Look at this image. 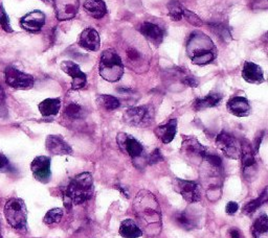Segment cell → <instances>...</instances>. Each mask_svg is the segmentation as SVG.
<instances>
[{
	"label": "cell",
	"instance_id": "obj_1",
	"mask_svg": "<svg viewBox=\"0 0 268 238\" xmlns=\"http://www.w3.org/2000/svg\"><path fill=\"white\" fill-rule=\"evenodd\" d=\"M133 211L143 233L149 237L159 235L163 216L157 198L149 190L143 189L133 199Z\"/></svg>",
	"mask_w": 268,
	"mask_h": 238
},
{
	"label": "cell",
	"instance_id": "obj_2",
	"mask_svg": "<svg viewBox=\"0 0 268 238\" xmlns=\"http://www.w3.org/2000/svg\"><path fill=\"white\" fill-rule=\"evenodd\" d=\"M200 181L205 194L211 202H216L222 194L223 183V165L219 156L214 153H206L200 164Z\"/></svg>",
	"mask_w": 268,
	"mask_h": 238
},
{
	"label": "cell",
	"instance_id": "obj_3",
	"mask_svg": "<svg viewBox=\"0 0 268 238\" xmlns=\"http://www.w3.org/2000/svg\"><path fill=\"white\" fill-rule=\"evenodd\" d=\"M63 203L66 209L74 205L86 203L94 195V176L90 173H82L73 178L62 189Z\"/></svg>",
	"mask_w": 268,
	"mask_h": 238
},
{
	"label": "cell",
	"instance_id": "obj_4",
	"mask_svg": "<svg viewBox=\"0 0 268 238\" xmlns=\"http://www.w3.org/2000/svg\"><path fill=\"white\" fill-rule=\"evenodd\" d=\"M187 53L193 64L203 66L216 59L218 51L211 38L200 32H194L187 43Z\"/></svg>",
	"mask_w": 268,
	"mask_h": 238
},
{
	"label": "cell",
	"instance_id": "obj_5",
	"mask_svg": "<svg viewBox=\"0 0 268 238\" xmlns=\"http://www.w3.org/2000/svg\"><path fill=\"white\" fill-rule=\"evenodd\" d=\"M125 44L126 47L124 51L128 67L132 69L136 73H143L147 71L151 57L149 55V47L145 40L139 39L134 35V40H126Z\"/></svg>",
	"mask_w": 268,
	"mask_h": 238
},
{
	"label": "cell",
	"instance_id": "obj_6",
	"mask_svg": "<svg viewBox=\"0 0 268 238\" xmlns=\"http://www.w3.org/2000/svg\"><path fill=\"white\" fill-rule=\"evenodd\" d=\"M98 73L109 83H116L122 79L124 74V64L116 50L106 49L102 52L98 64Z\"/></svg>",
	"mask_w": 268,
	"mask_h": 238
},
{
	"label": "cell",
	"instance_id": "obj_7",
	"mask_svg": "<svg viewBox=\"0 0 268 238\" xmlns=\"http://www.w3.org/2000/svg\"><path fill=\"white\" fill-rule=\"evenodd\" d=\"M4 216L7 222L18 231H25L27 225V210L24 199L12 197L4 205Z\"/></svg>",
	"mask_w": 268,
	"mask_h": 238
},
{
	"label": "cell",
	"instance_id": "obj_8",
	"mask_svg": "<svg viewBox=\"0 0 268 238\" xmlns=\"http://www.w3.org/2000/svg\"><path fill=\"white\" fill-rule=\"evenodd\" d=\"M154 118V110L151 106L131 107L124 112L122 119L130 127L146 128Z\"/></svg>",
	"mask_w": 268,
	"mask_h": 238
},
{
	"label": "cell",
	"instance_id": "obj_9",
	"mask_svg": "<svg viewBox=\"0 0 268 238\" xmlns=\"http://www.w3.org/2000/svg\"><path fill=\"white\" fill-rule=\"evenodd\" d=\"M256 152L251 143L243 139L241 141V160H242V175L248 182H254L258 175V165L255 158Z\"/></svg>",
	"mask_w": 268,
	"mask_h": 238
},
{
	"label": "cell",
	"instance_id": "obj_10",
	"mask_svg": "<svg viewBox=\"0 0 268 238\" xmlns=\"http://www.w3.org/2000/svg\"><path fill=\"white\" fill-rule=\"evenodd\" d=\"M208 153L205 147L194 137L183 138L181 144V155L190 164L200 165Z\"/></svg>",
	"mask_w": 268,
	"mask_h": 238
},
{
	"label": "cell",
	"instance_id": "obj_11",
	"mask_svg": "<svg viewBox=\"0 0 268 238\" xmlns=\"http://www.w3.org/2000/svg\"><path fill=\"white\" fill-rule=\"evenodd\" d=\"M173 188L189 204H194L201 201V188L195 181L182 179H173Z\"/></svg>",
	"mask_w": 268,
	"mask_h": 238
},
{
	"label": "cell",
	"instance_id": "obj_12",
	"mask_svg": "<svg viewBox=\"0 0 268 238\" xmlns=\"http://www.w3.org/2000/svg\"><path fill=\"white\" fill-rule=\"evenodd\" d=\"M216 145L224 153L225 157L233 160L240 159L241 141H239L233 135L225 132V130H222L221 133L218 134L216 138Z\"/></svg>",
	"mask_w": 268,
	"mask_h": 238
},
{
	"label": "cell",
	"instance_id": "obj_13",
	"mask_svg": "<svg viewBox=\"0 0 268 238\" xmlns=\"http://www.w3.org/2000/svg\"><path fill=\"white\" fill-rule=\"evenodd\" d=\"M5 83L10 87L18 90H26L33 88L35 80L30 74L18 70L14 66L5 68Z\"/></svg>",
	"mask_w": 268,
	"mask_h": 238
},
{
	"label": "cell",
	"instance_id": "obj_14",
	"mask_svg": "<svg viewBox=\"0 0 268 238\" xmlns=\"http://www.w3.org/2000/svg\"><path fill=\"white\" fill-rule=\"evenodd\" d=\"M117 141L120 149L133 160L140 159L144 156L145 150L143 144L139 140H136L134 137L126 133H120L117 137Z\"/></svg>",
	"mask_w": 268,
	"mask_h": 238
},
{
	"label": "cell",
	"instance_id": "obj_15",
	"mask_svg": "<svg viewBox=\"0 0 268 238\" xmlns=\"http://www.w3.org/2000/svg\"><path fill=\"white\" fill-rule=\"evenodd\" d=\"M34 178L43 184L49 183L51 176L50 172V158L47 156L36 157L30 164Z\"/></svg>",
	"mask_w": 268,
	"mask_h": 238
},
{
	"label": "cell",
	"instance_id": "obj_16",
	"mask_svg": "<svg viewBox=\"0 0 268 238\" xmlns=\"http://www.w3.org/2000/svg\"><path fill=\"white\" fill-rule=\"evenodd\" d=\"M56 16L59 21L73 19L79 11V0H53Z\"/></svg>",
	"mask_w": 268,
	"mask_h": 238
},
{
	"label": "cell",
	"instance_id": "obj_17",
	"mask_svg": "<svg viewBox=\"0 0 268 238\" xmlns=\"http://www.w3.org/2000/svg\"><path fill=\"white\" fill-rule=\"evenodd\" d=\"M61 69L73 79V90H80L86 86L87 76L81 70L78 64L72 62V61H64V62L61 63Z\"/></svg>",
	"mask_w": 268,
	"mask_h": 238
},
{
	"label": "cell",
	"instance_id": "obj_18",
	"mask_svg": "<svg viewBox=\"0 0 268 238\" xmlns=\"http://www.w3.org/2000/svg\"><path fill=\"white\" fill-rule=\"evenodd\" d=\"M45 147H47L49 153L55 156H67L73 153L72 147L61 136H48L47 141H45Z\"/></svg>",
	"mask_w": 268,
	"mask_h": 238
},
{
	"label": "cell",
	"instance_id": "obj_19",
	"mask_svg": "<svg viewBox=\"0 0 268 238\" xmlns=\"http://www.w3.org/2000/svg\"><path fill=\"white\" fill-rule=\"evenodd\" d=\"M44 24L45 15L41 11L30 12L20 20V25L29 33H39Z\"/></svg>",
	"mask_w": 268,
	"mask_h": 238
},
{
	"label": "cell",
	"instance_id": "obj_20",
	"mask_svg": "<svg viewBox=\"0 0 268 238\" xmlns=\"http://www.w3.org/2000/svg\"><path fill=\"white\" fill-rule=\"evenodd\" d=\"M140 32L144 36L145 39L149 41L152 45H154L155 47H158L164 41L165 30L159 25L155 24V23L144 22L141 26Z\"/></svg>",
	"mask_w": 268,
	"mask_h": 238
},
{
	"label": "cell",
	"instance_id": "obj_21",
	"mask_svg": "<svg viewBox=\"0 0 268 238\" xmlns=\"http://www.w3.org/2000/svg\"><path fill=\"white\" fill-rule=\"evenodd\" d=\"M228 112L237 117H246L251 112L249 102L245 97L236 96L229 99L226 104Z\"/></svg>",
	"mask_w": 268,
	"mask_h": 238
},
{
	"label": "cell",
	"instance_id": "obj_22",
	"mask_svg": "<svg viewBox=\"0 0 268 238\" xmlns=\"http://www.w3.org/2000/svg\"><path fill=\"white\" fill-rule=\"evenodd\" d=\"M79 44L82 48L90 51H97L101 47V39L98 33L95 28L88 27L84 29L79 39Z\"/></svg>",
	"mask_w": 268,
	"mask_h": 238
},
{
	"label": "cell",
	"instance_id": "obj_23",
	"mask_svg": "<svg viewBox=\"0 0 268 238\" xmlns=\"http://www.w3.org/2000/svg\"><path fill=\"white\" fill-rule=\"evenodd\" d=\"M242 78L249 84H262L264 73L262 68L252 62H245L242 69Z\"/></svg>",
	"mask_w": 268,
	"mask_h": 238
},
{
	"label": "cell",
	"instance_id": "obj_24",
	"mask_svg": "<svg viewBox=\"0 0 268 238\" xmlns=\"http://www.w3.org/2000/svg\"><path fill=\"white\" fill-rule=\"evenodd\" d=\"M176 133H177V120L176 119H171L167 124L159 126L154 130V134L165 144L172 142Z\"/></svg>",
	"mask_w": 268,
	"mask_h": 238
},
{
	"label": "cell",
	"instance_id": "obj_25",
	"mask_svg": "<svg viewBox=\"0 0 268 238\" xmlns=\"http://www.w3.org/2000/svg\"><path fill=\"white\" fill-rule=\"evenodd\" d=\"M84 10L96 19H101L107 14V6L104 0H86L84 2Z\"/></svg>",
	"mask_w": 268,
	"mask_h": 238
},
{
	"label": "cell",
	"instance_id": "obj_26",
	"mask_svg": "<svg viewBox=\"0 0 268 238\" xmlns=\"http://www.w3.org/2000/svg\"><path fill=\"white\" fill-rule=\"evenodd\" d=\"M222 101V95L219 93H210L202 98H196L193 103L195 111H202L218 106Z\"/></svg>",
	"mask_w": 268,
	"mask_h": 238
},
{
	"label": "cell",
	"instance_id": "obj_27",
	"mask_svg": "<svg viewBox=\"0 0 268 238\" xmlns=\"http://www.w3.org/2000/svg\"><path fill=\"white\" fill-rule=\"evenodd\" d=\"M175 220H176V222H177V225L179 227H181L185 230H188V231L197 228V226H198L197 216L189 210L178 212L175 216Z\"/></svg>",
	"mask_w": 268,
	"mask_h": 238
},
{
	"label": "cell",
	"instance_id": "obj_28",
	"mask_svg": "<svg viewBox=\"0 0 268 238\" xmlns=\"http://www.w3.org/2000/svg\"><path fill=\"white\" fill-rule=\"evenodd\" d=\"M140 226L133 219H124L120 226V235L124 238H139L143 236Z\"/></svg>",
	"mask_w": 268,
	"mask_h": 238
},
{
	"label": "cell",
	"instance_id": "obj_29",
	"mask_svg": "<svg viewBox=\"0 0 268 238\" xmlns=\"http://www.w3.org/2000/svg\"><path fill=\"white\" fill-rule=\"evenodd\" d=\"M42 116L49 117L56 116L61 108V99L60 98H47L41 102L38 106Z\"/></svg>",
	"mask_w": 268,
	"mask_h": 238
},
{
	"label": "cell",
	"instance_id": "obj_30",
	"mask_svg": "<svg viewBox=\"0 0 268 238\" xmlns=\"http://www.w3.org/2000/svg\"><path fill=\"white\" fill-rule=\"evenodd\" d=\"M267 198H268V193H267V187H265L261 193V195H260L257 198L248 202L243 207L242 209L243 214H245V216H252V214H254L260 208V207L267 202Z\"/></svg>",
	"mask_w": 268,
	"mask_h": 238
},
{
	"label": "cell",
	"instance_id": "obj_31",
	"mask_svg": "<svg viewBox=\"0 0 268 238\" xmlns=\"http://www.w3.org/2000/svg\"><path fill=\"white\" fill-rule=\"evenodd\" d=\"M251 232L255 238H268V217L266 214H262L255 220Z\"/></svg>",
	"mask_w": 268,
	"mask_h": 238
},
{
	"label": "cell",
	"instance_id": "obj_32",
	"mask_svg": "<svg viewBox=\"0 0 268 238\" xmlns=\"http://www.w3.org/2000/svg\"><path fill=\"white\" fill-rule=\"evenodd\" d=\"M97 104L107 111H113L120 108L121 103L117 97L112 95L102 94L97 97Z\"/></svg>",
	"mask_w": 268,
	"mask_h": 238
},
{
	"label": "cell",
	"instance_id": "obj_33",
	"mask_svg": "<svg viewBox=\"0 0 268 238\" xmlns=\"http://www.w3.org/2000/svg\"><path fill=\"white\" fill-rule=\"evenodd\" d=\"M167 6L168 11H169L170 17L173 21H179L182 19L183 11H185L186 7L183 6L178 0H171Z\"/></svg>",
	"mask_w": 268,
	"mask_h": 238
},
{
	"label": "cell",
	"instance_id": "obj_34",
	"mask_svg": "<svg viewBox=\"0 0 268 238\" xmlns=\"http://www.w3.org/2000/svg\"><path fill=\"white\" fill-rule=\"evenodd\" d=\"M65 116L70 119H81L84 116V109L78 104L72 103L65 108Z\"/></svg>",
	"mask_w": 268,
	"mask_h": 238
},
{
	"label": "cell",
	"instance_id": "obj_35",
	"mask_svg": "<svg viewBox=\"0 0 268 238\" xmlns=\"http://www.w3.org/2000/svg\"><path fill=\"white\" fill-rule=\"evenodd\" d=\"M64 211L62 208H53L49 210L43 218L44 224L47 225H52V224H58V222L61 221L63 217Z\"/></svg>",
	"mask_w": 268,
	"mask_h": 238
},
{
	"label": "cell",
	"instance_id": "obj_36",
	"mask_svg": "<svg viewBox=\"0 0 268 238\" xmlns=\"http://www.w3.org/2000/svg\"><path fill=\"white\" fill-rule=\"evenodd\" d=\"M0 26L6 33H13V29L10 24V18L4 11L3 5L0 3Z\"/></svg>",
	"mask_w": 268,
	"mask_h": 238
},
{
	"label": "cell",
	"instance_id": "obj_37",
	"mask_svg": "<svg viewBox=\"0 0 268 238\" xmlns=\"http://www.w3.org/2000/svg\"><path fill=\"white\" fill-rule=\"evenodd\" d=\"M182 18L187 19V21L190 22L192 25H195V26L202 25V20L199 18L196 14H194L193 12H191L187 9H185V11H183Z\"/></svg>",
	"mask_w": 268,
	"mask_h": 238
},
{
	"label": "cell",
	"instance_id": "obj_38",
	"mask_svg": "<svg viewBox=\"0 0 268 238\" xmlns=\"http://www.w3.org/2000/svg\"><path fill=\"white\" fill-rule=\"evenodd\" d=\"M162 161H164V157L162 155V152H160V151L158 149H156V150L153 151V152L148 157L147 162L150 165H154L156 163L162 162Z\"/></svg>",
	"mask_w": 268,
	"mask_h": 238
},
{
	"label": "cell",
	"instance_id": "obj_39",
	"mask_svg": "<svg viewBox=\"0 0 268 238\" xmlns=\"http://www.w3.org/2000/svg\"><path fill=\"white\" fill-rule=\"evenodd\" d=\"M13 166L11 165L9 159H7L3 153H0V173L12 172Z\"/></svg>",
	"mask_w": 268,
	"mask_h": 238
},
{
	"label": "cell",
	"instance_id": "obj_40",
	"mask_svg": "<svg viewBox=\"0 0 268 238\" xmlns=\"http://www.w3.org/2000/svg\"><path fill=\"white\" fill-rule=\"evenodd\" d=\"M7 115V108L5 103V92L0 86V117H5Z\"/></svg>",
	"mask_w": 268,
	"mask_h": 238
},
{
	"label": "cell",
	"instance_id": "obj_41",
	"mask_svg": "<svg viewBox=\"0 0 268 238\" xmlns=\"http://www.w3.org/2000/svg\"><path fill=\"white\" fill-rule=\"evenodd\" d=\"M213 32L215 33L217 36H220V37H223V39L227 40V37L229 36V33L228 30L225 26L223 25H220V24H216L215 27L213 28Z\"/></svg>",
	"mask_w": 268,
	"mask_h": 238
},
{
	"label": "cell",
	"instance_id": "obj_42",
	"mask_svg": "<svg viewBox=\"0 0 268 238\" xmlns=\"http://www.w3.org/2000/svg\"><path fill=\"white\" fill-rule=\"evenodd\" d=\"M239 209V205L237 204L236 202H229L227 203L226 207H225V212L227 216H234V214L238 211Z\"/></svg>",
	"mask_w": 268,
	"mask_h": 238
},
{
	"label": "cell",
	"instance_id": "obj_43",
	"mask_svg": "<svg viewBox=\"0 0 268 238\" xmlns=\"http://www.w3.org/2000/svg\"><path fill=\"white\" fill-rule=\"evenodd\" d=\"M182 82H183V84H185V85H187L189 87H192V88H196L199 85L198 81L194 78V76H186V78L182 80Z\"/></svg>",
	"mask_w": 268,
	"mask_h": 238
},
{
	"label": "cell",
	"instance_id": "obj_44",
	"mask_svg": "<svg viewBox=\"0 0 268 238\" xmlns=\"http://www.w3.org/2000/svg\"><path fill=\"white\" fill-rule=\"evenodd\" d=\"M228 235H229V237H231V238H244V236L240 232V230L237 229V228L229 229Z\"/></svg>",
	"mask_w": 268,
	"mask_h": 238
},
{
	"label": "cell",
	"instance_id": "obj_45",
	"mask_svg": "<svg viewBox=\"0 0 268 238\" xmlns=\"http://www.w3.org/2000/svg\"><path fill=\"white\" fill-rule=\"evenodd\" d=\"M263 136H264V132H261V134H259V136H257V138H256V144H255V152L256 153L259 151L260 144H261L262 139H263Z\"/></svg>",
	"mask_w": 268,
	"mask_h": 238
},
{
	"label": "cell",
	"instance_id": "obj_46",
	"mask_svg": "<svg viewBox=\"0 0 268 238\" xmlns=\"http://www.w3.org/2000/svg\"><path fill=\"white\" fill-rule=\"evenodd\" d=\"M42 1L45 2V3H51L53 1V0H42Z\"/></svg>",
	"mask_w": 268,
	"mask_h": 238
},
{
	"label": "cell",
	"instance_id": "obj_47",
	"mask_svg": "<svg viewBox=\"0 0 268 238\" xmlns=\"http://www.w3.org/2000/svg\"><path fill=\"white\" fill-rule=\"evenodd\" d=\"M0 238H2V236H1V230H0Z\"/></svg>",
	"mask_w": 268,
	"mask_h": 238
}]
</instances>
